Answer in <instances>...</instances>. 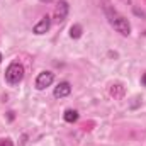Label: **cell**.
<instances>
[{"instance_id":"cell-12","label":"cell","mask_w":146,"mask_h":146,"mask_svg":"<svg viewBox=\"0 0 146 146\" xmlns=\"http://www.w3.org/2000/svg\"><path fill=\"white\" fill-rule=\"evenodd\" d=\"M0 63H2V53H0Z\"/></svg>"},{"instance_id":"cell-2","label":"cell","mask_w":146,"mask_h":146,"mask_svg":"<svg viewBox=\"0 0 146 146\" xmlns=\"http://www.w3.org/2000/svg\"><path fill=\"white\" fill-rule=\"evenodd\" d=\"M22 78H24V66L19 61H12L5 70V82L10 87H15L22 82Z\"/></svg>"},{"instance_id":"cell-10","label":"cell","mask_w":146,"mask_h":146,"mask_svg":"<svg viewBox=\"0 0 146 146\" xmlns=\"http://www.w3.org/2000/svg\"><path fill=\"white\" fill-rule=\"evenodd\" d=\"M141 83H143V85L146 87V72L143 73V76H141Z\"/></svg>"},{"instance_id":"cell-8","label":"cell","mask_w":146,"mask_h":146,"mask_svg":"<svg viewBox=\"0 0 146 146\" xmlns=\"http://www.w3.org/2000/svg\"><path fill=\"white\" fill-rule=\"evenodd\" d=\"M82 33H83V29H82L80 24H73L72 27H70V37H73V39H78V37L82 36Z\"/></svg>"},{"instance_id":"cell-7","label":"cell","mask_w":146,"mask_h":146,"mask_svg":"<svg viewBox=\"0 0 146 146\" xmlns=\"http://www.w3.org/2000/svg\"><path fill=\"white\" fill-rule=\"evenodd\" d=\"M63 119H65L66 122H76V121H78V112L75 109H66L65 114H63Z\"/></svg>"},{"instance_id":"cell-9","label":"cell","mask_w":146,"mask_h":146,"mask_svg":"<svg viewBox=\"0 0 146 146\" xmlns=\"http://www.w3.org/2000/svg\"><path fill=\"white\" fill-rule=\"evenodd\" d=\"M0 146H14V143H12L10 139H2V141H0Z\"/></svg>"},{"instance_id":"cell-4","label":"cell","mask_w":146,"mask_h":146,"mask_svg":"<svg viewBox=\"0 0 146 146\" xmlns=\"http://www.w3.org/2000/svg\"><path fill=\"white\" fill-rule=\"evenodd\" d=\"M68 12H70V5H68V2L66 0H60L58 2V5H56V9H54V22H63L66 17H68Z\"/></svg>"},{"instance_id":"cell-5","label":"cell","mask_w":146,"mask_h":146,"mask_svg":"<svg viewBox=\"0 0 146 146\" xmlns=\"http://www.w3.org/2000/svg\"><path fill=\"white\" fill-rule=\"evenodd\" d=\"M70 94H72V85H70V82H61V83H58V87H54V92H53L54 99H63V97H68Z\"/></svg>"},{"instance_id":"cell-3","label":"cell","mask_w":146,"mask_h":146,"mask_svg":"<svg viewBox=\"0 0 146 146\" xmlns=\"http://www.w3.org/2000/svg\"><path fill=\"white\" fill-rule=\"evenodd\" d=\"M54 82V73L53 72H41L39 75L36 76V88L37 90H44L48 87H51Z\"/></svg>"},{"instance_id":"cell-11","label":"cell","mask_w":146,"mask_h":146,"mask_svg":"<svg viewBox=\"0 0 146 146\" xmlns=\"http://www.w3.org/2000/svg\"><path fill=\"white\" fill-rule=\"evenodd\" d=\"M39 2H42V3H49V2H53V0H39Z\"/></svg>"},{"instance_id":"cell-1","label":"cell","mask_w":146,"mask_h":146,"mask_svg":"<svg viewBox=\"0 0 146 146\" xmlns=\"http://www.w3.org/2000/svg\"><path fill=\"white\" fill-rule=\"evenodd\" d=\"M106 14H107L109 24L121 34V36H129V34H131V24H129V21H127L124 15L117 14V12H115L114 9H110V7H106Z\"/></svg>"},{"instance_id":"cell-6","label":"cell","mask_w":146,"mask_h":146,"mask_svg":"<svg viewBox=\"0 0 146 146\" xmlns=\"http://www.w3.org/2000/svg\"><path fill=\"white\" fill-rule=\"evenodd\" d=\"M49 27H51V17L49 15H44V17H41V21L34 26L33 31H34V34L41 36V34H46L49 31Z\"/></svg>"}]
</instances>
